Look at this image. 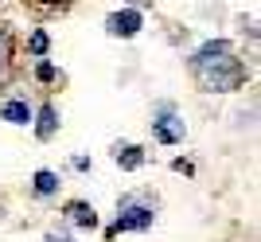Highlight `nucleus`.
Wrapping results in <instances>:
<instances>
[{
  "label": "nucleus",
  "mask_w": 261,
  "mask_h": 242,
  "mask_svg": "<svg viewBox=\"0 0 261 242\" xmlns=\"http://www.w3.org/2000/svg\"><path fill=\"white\" fill-rule=\"evenodd\" d=\"M187 66H191L195 82L207 94H234L246 82V63L234 55V47L226 39H207L195 55L187 59Z\"/></svg>",
  "instance_id": "nucleus-1"
},
{
  "label": "nucleus",
  "mask_w": 261,
  "mask_h": 242,
  "mask_svg": "<svg viewBox=\"0 0 261 242\" xmlns=\"http://www.w3.org/2000/svg\"><path fill=\"white\" fill-rule=\"evenodd\" d=\"M152 219H156V207H152V203H141L137 196H125V199H121L117 223L109 227V238H113V234H125V231H148Z\"/></svg>",
  "instance_id": "nucleus-2"
},
{
  "label": "nucleus",
  "mask_w": 261,
  "mask_h": 242,
  "mask_svg": "<svg viewBox=\"0 0 261 242\" xmlns=\"http://www.w3.org/2000/svg\"><path fill=\"white\" fill-rule=\"evenodd\" d=\"M184 133L187 129H184V121H179V113L164 102L160 110H156V117H152V137L160 144H179V141H184Z\"/></svg>",
  "instance_id": "nucleus-3"
},
{
  "label": "nucleus",
  "mask_w": 261,
  "mask_h": 242,
  "mask_svg": "<svg viewBox=\"0 0 261 242\" xmlns=\"http://www.w3.org/2000/svg\"><path fill=\"white\" fill-rule=\"evenodd\" d=\"M144 28V16L137 8H125V12H113V16H106V32L117 35V39H133V35Z\"/></svg>",
  "instance_id": "nucleus-4"
},
{
  "label": "nucleus",
  "mask_w": 261,
  "mask_h": 242,
  "mask_svg": "<svg viewBox=\"0 0 261 242\" xmlns=\"http://www.w3.org/2000/svg\"><path fill=\"white\" fill-rule=\"evenodd\" d=\"M113 160H117L125 172H137V168H144V149L141 144H113Z\"/></svg>",
  "instance_id": "nucleus-5"
},
{
  "label": "nucleus",
  "mask_w": 261,
  "mask_h": 242,
  "mask_svg": "<svg viewBox=\"0 0 261 242\" xmlns=\"http://www.w3.org/2000/svg\"><path fill=\"white\" fill-rule=\"evenodd\" d=\"M66 215H70V223L82 227V231H94V227H98V211L90 207V203H82V199H70V203H66Z\"/></svg>",
  "instance_id": "nucleus-6"
},
{
  "label": "nucleus",
  "mask_w": 261,
  "mask_h": 242,
  "mask_svg": "<svg viewBox=\"0 0 261 242\" xmlns=\"http://www.w3.org/2000/svg\"><path fill=\"white\" fill-rule=\"evenodd\" d=\"M0 117L12 121V125H28V121H32V106H28V102H20V98H12V102H4V106H0Z\"/></svg>",
  "instance_id": "nucleus-7"
},
{
  "label": "nucleus",
  "mask_w": 261,
  "mask_h": 242,
  "mask_svg": "<svg viewBox=\"0 0 261 242\" xmlns=\"http://www.w3.org/2000/svg\"><path fill=\"white\" fill-rule=\"evenodd\" d=\"M55 129H59V113H55V106L47 102L43 110H39V125H35V133H39V141H51Z\"/></svg>",
  "instance_id": "nucleus-8"
},
{
  "label": "nucleus",
  "mask_w": 261,
  "mask_h": 242,
  "mask_svg": "<svg viewBox=\"0 0 261 242\" xmlns=\"http://www.w3.org/2000/svg\"><path fill=\"white\" fill-rule=\"evenodd\" d=\"M35 196H55V191H59V176H55V172H47V168H39V172H35Z\"/></svg>",
  "instance_id": "nucleus-9"
},
{
  "label": "nucleus",
  "mask_w": 261,
  "mask_h": 242,
  "mask_svg": "<svg viewBox=\"0 0 261 242\" xmlns=\"http://www.w3.org/2000/svg\"><path fill=\"white\" fill-rule=\"evenodd\" d=\"M32 8H39V12H47V16H63L66 8H70V0H32Z\"/></svg>",
  "instance_id": "nucleus-10"
},
{
  "label": "nucleus",
  "mask_w": 261,
  "mask_h": 242,
  "mask_svg": "<svg viewBox=\"0 0 261 242\" xmlns=\"http://www.w3.org/2000/svg\"><path fill=\"white\" fill-rule=\"evenodd\" d=\"M47 47H51L47 32H32V39H28V51H32V55H47Z\"/></svg>",
  "instance_id": "nucleus-11"
},
{
  "label": "nucleus",
  "mask_w": 261,
  "mask_h": 242,
  "mask_svg": "<svg viewBox=\"0 0 261 242\" xmlns=\"http://www.w3.org/2000/svg\"><path fill=\"white\" fill-rule=\"evenodd\" d=\"M8 63H12V32L4 28V32H0V70H4Z\"/></svg>",
  "instance_id": "nucleus-12"
},
{
  "label": "nucleus",
  "mask_w": 261,
  "mask_h": 242,
  "mask_svg": "<svg viewBox=\"0 0 261 242\" xmlns=\"http://www.w3.org/2000/svg\"><path fill=\"white\" fill-rule=\"evenodd\" d=\"M35 78H39V82H55V66L51 63H39V66H35Z\"/></svg>",
  "instance_id": "nucleus-13"
},
{
  "label": "nucleus",
  "mask_w": 261,
  "mask_h": 242,
  "mask_svg": "<svg viewBox=\"0 0 261 242\" xmlns=\"http://www.w3.org/2000/svg\"><path fill=\"white\" fill-rule=\"evenodd\" d=\"M133 8H148V4H152V0H129Z\"/></svg>",
  "instance_id": "nucleus-14"
},
{
  "label": "nucleus",
  "mask_w": 261,
  "mask_h": 242,
  "mask_svg": "<svg viewBox=\"0 0 261 242\" xmlns=\"http://www.w3.org/2000/svg\"><path fill=\"white\" fill-rule=\"evenodd\" d=\"M47 242H70V238H59V234H47Z\"/></svg>",
  "instance_id": "nucleus-15"
},
{
  "label": "nucleus",
  "mask_w": 261,
  "mask_h": 242,
  "mask_svg": "<svg viewBox=\"0 0 261 242\" xmlns=\"http://www.w3.org/2000/svg\"><path fill=\"white\" fill-rule=\"evenodd\" d=\"M0 219H4V203H0Z\"/></svg>",
  "instance_id": "nucleus-16"
}]
</instances>
